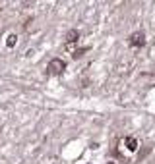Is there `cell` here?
Listing matches in <instances>:
<instances>
[{"label": "cell", "instance_id": "6da1fadb", "mask_svg": "<svg viewBox=\"0 0 155 164\" xmlns=\"http://www.w3.org/2000/svg\"><path fill=\"white\" fill-rule=\"evenodd\" d=\"M64 70H66V64H64V60H60V58H52V60L47 64V72H49L51 75H60V73H64Z\"/></svg>", "mask_w": 155, "mask_h": 164}, {"label": "cell", "instance_id": "7a4b0ae2", "mask_svg": "<svg viewBox=\"0 0 155 164\" xmlns=\"http://www.w3.org/2000/svg\"><path fill=\"white\" fill-rule=\"evenodd\" d=\"M128 42H130L132 48H142L143 45H146V33H143V31H134L130 35Z\"/></svg>", "mask_w": 155, "mask_h": 164}, {"label": "cell", "instance_id": "3957f363", "mask_svg": "<svg viewBox=\"0 0 155 164\" xmlns=\"http://www.w3.org/2000/svg\"><path fill=\"white\" fill-rule=\"evenodd\" d=\"M78 39H80V33H78V29H70L68 35H66V45H74V42H78Z\"/></svg>", "mask_w": 155, "mask_h": 164}, {"label": "cell", "instance_id": "277c9868", "mask_svg": "<svg viewBox=\"0 0 155 164\" xmlns=\"http://www.w3.org/2000/svg\"><path fill=\"white\" fill-rule=\"evenodd\" d=\"M124 145H126L128 151H138V141L134 137H126L124 139Z\"/></svg>", "mask_w": 155, "mask_h": 164}, {"label": "cell", "instance_id": "5b68a950", "mask_svg": "<svg viewBox=\"0 0 155 164\" xmlns=\"http://www.w3.org/2000/svg\"><path fill=\"white\" fill-rule=\"evenodd\" d=\"M16 42H18V37L14 35V33H10V35H8V41H6V45L12 48V47H16Z\"/></svg>", "mask_w": 155, "mask_h": 164}, {"label": "cell", "instance_id": "8992f818", "mask_svg": "<svg viewBox=\"0 0 155 164\" xmlns=\"http://www.w3.org/2000/svg\"><path fill=\"white\" fill-rule=\"evenodd\" d=\"M87 50H89V48H80V50H76V52H74V58L78 60V58H80V56H83V54H85Z\"/></svg>", "mask_w": 155, "mask_h": 164}, {"label": "cell", "instance_id": "52a82bcc", "mask_svg": "<svg viewBox=\"0 0 155 164\" xmlns=\"http://www.w3.org/2000/svg\"><path fill=\"white\" fill-rule=\"evenodd\" d=\"M109 164H116V162H109Z\"/></svg>", "mask_w": 155, "mask_h": 164}]
</instances>
